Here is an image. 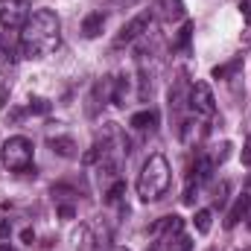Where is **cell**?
I'll use <instances>...</instances> for the list:
<instances>
[{
  "mask_svg": "<svg viewBox=\"0 0 251 251\" xmlns=\"http://www.w3.org/2000/svg\"><path fill=\"white\" fill-rule=\"evenodd\" d=\"M62 41V24L56 18V12L50 9H38L29 15V21L24 24V35H21V53L26 59H44L47 53H53Z\"/></svg>",
  "mask_w": 251,
  "mask_h": 251,
  "instance_id": "cell-1",
  "label": "cell"
},
{
  "mask_svg": "<svg viewBox=\"0 0 251 251\" xmlns=\"http://www.w3.org/2000/svg\"><path fill=\"white\" fill-rule=\"evenodd\" d=\"M170 178H173V173H170L167 158L164 155H152L143 164L140 176H137V196H140V201H158L170 190Z\"/></svg>",
  "mask_w": 251,
  "mask_h": 251,
  "instance_id": "cell-2",
  "label": "cell"
},
{
  "mask_svg": "<svg viewBox=\"0 0 251 251\" xmlns=\"http://www.w3.org/2000/svg\"><path fill=\"white\" fill-rule=\"evenodd\" d=\"M3 167L12 170V173H29L32 170V140L29 137H9L3 143Z\"/></svg>",
  "mask_w": 251,
  "mask_h": 251,
  "instance_id": "cell-3",
  "label": "cell"
},
{
  "mask_svg": "<svg viewBox=\"0 0 251 251\" xmlns=\"http://www.w3.org/2000/svg\"><path fill=\"white\" fill-rule=\"evenodd\" d=\"M26 21H29L26 0H0V26L3 29H24Z\"/></svg>",
  "mask_w": 251,
  "mask_h": 251,
  "instance_id": "cell-4",
  "label": "cell"
},
{
  "mask_svg": "<svg viewBox=\"0 0 251 251\" xmlns=\"http://www.w3.org/2000/svg\"><path fill=\"white\" fill-rule=\"evenodd\" d=\"M190 108L196 114H204V117H210L216 111V100H213V91H210L207 82H193V88H190Z\"/></svg>",
  "mask_w": 251,
  "mask_h": 251,
  "instance_id": "cell-5",
  "label": "cell"
},
{
  "mask_svg": "<svg viewBox=\"0 0 251 251\" xmlns=\"http://www.w3.org/2000/svg\"><path fill=\"white\" fill-rule=\"evenodd\" d=\"M149 24H152V12H149V9H143L140 15H134V18H131V21L123 26V29L117 32L114 47H126V44H131V41H134V38H137L146 26H149Z\"/></svg>",
  "mask_w": 251,
  "mask_h": 251,
  "instance_id": "cell-6",
  "label": "cell"
},
{
  "mask_svg": "<svg viewBox=\"0 0 251 251\" xmlns=\"http://www.w3.org/2000/svg\"><path fill=\"white\" fill-rule=\"evenodd\" d=\"M249 210H251V196H249V193L237 196L234 207H231V210H228V216H225V228H237V225L249 216Z\"/></svg>",
  "mask_w": 251,
  "mask_h": 251,
  "instance_id": "cell-7",
  "label": "cell"
},
{
  "mask_svg": "<svg viewBox=\"0 0 251 251\" xmlns=\"http://www.w3.org/2000/svg\"><path fill=\"white\" fill-rule=\"evenodd\" d=\"M102 26H105V15H102V12H91V15L82 21V35H85V38H97V35L102 32Z\"/></svg>",
  "mask_w": 251,
  "mask_h": 251,
  "instance_id": "cell-8",
  "label": "cell"
},
{
  "mask_svg": "<svg viewBox=\"0 0 251 251\" xmlns=\"http://www.w3.org/2000/svg\"><path fill=\"white\" fill-rule=\"evenodd\" d=\"M131 126H134V128H140V131H146V128L152 131V128L158 126V111H155V108H146V111H137V114L131 117Z\"/></svg>",
  "mask_w": 251,
  "mask_h": 251,
  "instance_id": "cell-9",
  "label": "cell"
},
{
  "mask_svg": "<svg viewBox=\"0 0 251 251\" xmlns=\"http://www.w3.org/2000/svg\"><path fill=\"white\" fill-rule=\"evenodd\" d=\"M155 9H161V15H164L167 21L184 15V3H181V0H155Z\"/></svg>",
  "mask_w": 251,
  "mask_h": 251,
  "instance_id": "cell-10",
  "label": "cell"
},
{
  "mask_svg": "<svg viewBox=\"0 0 251 251\" xmlns=\"http://www.w3.org/2000/svg\"><path fill=\"white\" fill-rule=\"evenodd\" d=\"M50 149L59 152L62 158H73L76 155V143L70 137H50Z\"/></svg>",
  "mask_w": 251,
  "mask_h": 251,
  "instance_id": "cell-11",
  "label": "cell"
},
{
  "mask_svg": "<svg viewBox=\"0 0 251 251\" xmlns=\"http://www.w3.org/2000/svg\"><path fill=\"white\" fill-rule=\"evenodd\" d=\"M240 67H243V59H234V62H228V64H219V67H213V79H225V76L237 73Z\"/></svg>",
  "mask_w": 251,
  "mask_h": 251,
  "instance_id": "cell-12",
  "label": "cell"
},
{
  "mask_svg": "<svg viewBox=\"0 0 251 251\" xmlns=\"http://www.w3.org/2000/svg\"><path fill=\"white\" fill-rule=\"evenodd\" d=\"M210 219H213L210 210H204V207L196 210V219H193V222H196V231H199V234H207V231H210Z\"/></svg>",
  "mask_w": 251,
  "mask_h": 251,
  "instance_id": "cell-13",
  "label": "cell"
},
{
  "mask_svg": "<svg viewBox=\"0 0 251 251\" xmlns=\"http://www.w3.org/2000/svg\"><path fill=\"white\" fill-rule=\"evenodd\" d=\"M190 249H193V243H190L184 234H176V237L167 240V251H190Z\"/></svg>",
  "mask_w": 251,
  "mask_h": 251,
  "instance_id": "cell-14",
  "label": "cell"
},
{
  "mask_svg": "<svg viewBox=\"0 0 251 251\" xmlns=\"http://www.w3.org/2000/svg\"><path fill=\"white\" fill-rule=\"evenodd\" d=\"M26 111H29V114H32V111H35V114H47V111H50V102L35 97V100H29V108H26Z\"/></svg>",
  "mask_w": 251,
  "mask_h": 251,
  "instance_id": "cell-15",
  "label": "cell"
},
{
  "mask_svg": "<svg viewBox=\"0 0 251 251\" xmlns=\"http://www.w3.org/2000/svg\"><path fill=\"white\" fill-rule=\"evenodd\" d=\"M123 193H126V184H123V181H117L114 187L105 193V201H108V204H114V201H120V196H123Z\"/></svg>",
  "mask_w": 251,
  "mask_h": 251,
  "instance_id": "cell-16",
  "label": "cell"
},
{
  "mask_svg": "<svg viewBox=\"0 0 251 251\" xmlns=\"http://www.w3.org/2000/svg\"><path fill=\"white\" fill-rule=\"evenodd\" d=\"M190 35H193V24H184L181 32H178V47H181V50L190 44Z\"/></svg>",
  "mask_w": 251,
  "mask_h": 251,
  "instance_id": "cell-17",
  "label": "cell"
},
{
  "mask_svg": "<svg viewBox=\"0 0 251 251\" xmlns=\"http://www.w3.org/2000/svg\"><path fill=\"white\" fill-rule=\"evenodd\" d=\"M225 193H228V184H219V187L213 190V201L222 204V201H225Z\"/></svg>",
  "mask_w": 251,
  "mask_h": 251,
  "instance_id": "cell-18",
  "label": "cell"
},
{
  "mask_svg": "<svg viewBox=\"0 0 251 251\" xmlns=\"http://www.w3.org/2000/svg\"><path fill=\"white\" fill-rule=\"evenodd\" d=\"M9 234H12V225H9V219H0V243H3V240H9Z\"/></svg>",
  "mask_w": 251,
  "mask_h": 251,
  "instance_id": "cell-19",
  "label": "cell"
},
{
  "mask_svg": "<svg viewBox=\"0 0 251 251\" xmlns=\"http://www.w3.org/2000/svg\"><path fill=\"white\" fill-rule=\"evenodd\" d=\"M243 164H246V167H251V137L246 140V146H243Z\"/></svg>",
  "mask_w": 251,
  "mask_h": 251,
  "instance_id": "cell-20",
  "label": "cell"
},
{
  "mask_svg": "<svg viewBox=\"0 0 251 251\" xmlns=\"http://www.w3.org/2000/svg\"><path fill=\"white\" fill-rule=\"evenodd\" d=\"M59 213H62L64 219H73V207H70V204H62V207H59Z\"/></svg>",
  "mask_w": 251,
  "mask_h": 251,
  "instance_id": "cell-21",
  "label": "cell"
},
{
  "mask_svg": "<svg viewBox=\"0 0 251 251\" xmlns=\"http://www.w3.org/2000/svg\"><path fill=\"white\" fill-rule=\"evenodd\" d=\"M240 9H243V18H246V21H251V6H249V3H243Z\"/></svg>",
  "mask_w": 251,
  "mask_h": 251,
  "instance_id": "cell-22",
  "label": "cell"
},
{
  "mask_svg": "<svg viewBox=\"0 0 251 251\" xmlns=\"http://www.w3.org/2000/svg\"><path fill=\"white\" fill-rule=\"evenodd\" d=\"M0 251H18V249H12V246H0Z\"/></svg>",
  "mask_w": 251,
  "mask_h": 251,
  "instance_id": "cell-23",
  "label": "cell"
},
{
  "mask_svg": "<svg viewBox=\"0 0 251 251\" xmlns=\"http://www.w3.org/2000/svg\"><path fill=\"white\" fill-rule=\"evenodd\" d=\"M249 228H251V222H249Z\"/></svg>",
  "mask_w": 251,
  "mask_h": 251,
  "instance_id": "cell-24",
  "label": "cell"
},
{
  "mask_svg": "<svg viewBox=\"0 0 251 251\" xmlns=\"http://www.w3.org/2000/svg\"><path fill=\"white\" fill-rule=\"evenodd\" d=\"M152 251H155V249H152Z\"/></svg>",
  "mask_w": 251,
  "mask_h": 251,
  "instance_id": "cell-25",
  "label": "cell"
},
{
  "mask_svg": "<svg viewBox=\"0 0 251 251\" xmlns=\"http://www.w3.org/2000/svg\"><path fill=\"white\" fill-rule=\"evenodd\" d=\"M123 251H126V249H123Z\"/></svg>",
  "mask_w": 251,
  "mask_h": 251,
  "instance_id": "cell-26",
  "label": "cell"
}]
</instances>
